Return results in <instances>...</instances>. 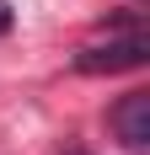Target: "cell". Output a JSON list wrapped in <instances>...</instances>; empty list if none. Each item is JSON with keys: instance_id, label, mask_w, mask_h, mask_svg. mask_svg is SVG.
<instances>
[{"instance_id": "cell-1", "label": "cell", "mask_w": 150, "mask_h": 155, "mask_svg": "<svg viewBox=\"0 0 150 155\" xmlns=\"http://www.w3.org/2000/svg\"><path fill=\"white\" fill-rule=\"evenodd\" d=\"M150 59L145 38H113V43H91L75 54V70L80 75H113V70H139Z\"/></svg>"}, {"instance_id": "cell-2", "label": "cell", "mask_w": 150, "mask_h": 155, "mask_svg": "<svg viewBox=\"0 0 150 155\" xmlns=\"http://www.w3.org/2000/svg\"><path fill=\"white\" fill-rule=\"evenodd\" d=\"M113 128H118V139L129 150H145L150 144V91H129L113 107Z\"/></svg>"}, {"instance_id": "cell-3", "label": "cell", "mask_w": 150, "mask_h": 155, "mask_svg": "<svg viewBox=\"0 0 150 155\" xmlns=\"http://www.w3.org/2000/svg\"><path fill=\"white\" fill-rule=\"evenodd\" d=\"M0 32H11V5L0 0Z\"/></svg>"}]
</instances>
